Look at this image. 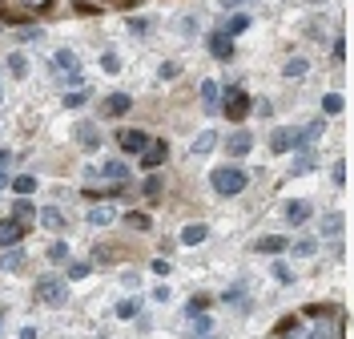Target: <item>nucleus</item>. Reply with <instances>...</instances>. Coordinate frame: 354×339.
<instances>
[{
  "label": "nucleus",
  "mask_w": 354,
  "mask_h": 339,
  "mask_svg": "<svg viewBox=\"0 0 354 339\" xmlns=\"http://www.w3.org/2000/svg\"><path fill=\"white\" fill-rule=\"evenodd\" d=\"M117 141H121V150H125V154H141V150L149 146V137L141 134V130H121Z\"/></svg>",
  "instance_id": "5"
},
{
  "label": "nucleus",
  "mask_w": 354,
  "mask_h": 339,
  "mask_svg": "<svg viewBox=\"0 0 354 339\" xmlns=\"http://www.w3.org/2000/svg\"><path fill=\"white\" fill-rule=\"evenodd\" d=\"M17 37H21V41H41L44 33L41 28H17Z\"/></svg>",
  "instance_id": "44"
},
{
  "label": "nucleus",
  "mask_w": 354,
  "mask_h": 339,
  "mask_svg": "<svg viewBox=\"0 0 354 339\" xmlns=\"http://www.w3.org/2000/svg\"><path fill=\"white\" fill-rule=\"evenodd\" d=\"M88 271H93V263H73V267H68V279L81 283V279H88Z\"/></svg>",
  "instance_id": "36"
},
{
  "label": "nucleus",
  "mask_w": 354,
  "mask_h": 339,
  "mask_svg": "<svg viewBox=\"0 0 354 339\" xmlns=\"http://www.w3.org/2000/svg\"><path fill=\"white\" fill-rule=\"evenodd\" d=\"M242 4H250V0H221V8H242Z\"/></svg>",
  "instance_id": "49"
},
{
  "label": "nucleus",
  "mask_w": 354,
  "mask_h": 339,
  "mask_svg": "<svg viewBox=\"0 0 354 339\" xmlns=\"http://www.w3.org/2000/svg\"><path fill=\"white\" fill-rule=\"evenodd\" d=\"M37 299H41L44 307H65L68 303L65 279H57V275H41V279H37Z\"/></svg>",
  "instance_id": "2"
},
{
  "label": "nucleus",
  "mask_w": 354,
  "mask_h": 339,
  "mask_svg": "<svg viewBox=\"0 0 354 339\" xmlns=\"http://www.w3.org/2000/svg\"><path fill=\"white\" fill-rule=\"evenodd\" d=\"M310 214H314V210H310V202H290V206H286V223H290V226H302Z\"/></svg>",
  "instance_id": "16"
},
{
  "label": "nucleus",
  "mask_w": 354,
  "mask_h": 339,
  "mask_svg": "<svg viewBox=\"0 0 354 339\" xmlns=\"http://www.w3.org/2000/svg\"><path fill=\"white\" fill-rule=\"evenodd\" d=\"M214 146H218V134H214V130H201V134L194 137V146H189V154H198V158H205V154H209Z\"/></svg>",
  "instance_id": "10"
},
{
  "label": "nucleus",
  "mask_w": 354,
  "mask_h": 339,
  "mask_svg": "<svg viewBox=\"0 0 354 339\" xmlns=\"http://www.w3.org/2000/svg\"><path fill=\"white\" fill-rule=\"evenodd\" d=\"M129 105H133L129 93H113L109 101H105V113H109V117H121V113L129 110Z\"/></svg>",
  "instance_id": "17"
},
{
  "label": "nucleus",
  "mask_w": 354,
  "mask_h": 339,
  "mask_svg": "<svg viewBox=\"0 0 354 339\" xmlns=\"http://www.w3.org/2000/svg\"><path fill=\"white\" fill-rule=\"evenodd\" d=\"M245 170H238V166H218L214 174H209V186H214V194H221V198H238L245 190Z\"/></svg>",
  "instance_id": "1"
},
{
  "label": "nucleus",
  "mask_w": 354,
  "mask_h": 339,
  "mask_svg": "<svg viewBox=\"0 0 354 339\" xmlns=\"http://www.w3.org/2000/svg\"><path fill=\"white\" fill-rule=\"evenodd\" d=\"M68 259V243H53L48 247V263H65Z\"/></svg>",
  "instance_id": "35"
},
{
  "label": "nucleus",
  "mask_w": 354,
  "mask_h": 339,
  "mask_svg": "<svg viewBox=\"0 0 354 339\" xmlns=\"http://www.w3.org/2000/svg\"><path fill=\"white\" fill-rule=\"evenodd\" d=\"M294 254H314V243H310V238H306V243H298V247H294Z\"/></svg>",
  "instance_id": "48"
},
{
  "label": "nucleus",
  "mask_w": 354,
  "mask_h": 339,
  "mask_svg": "<svg viewBox=\"0 0 354 339\" xmlns=\"http://www.w3.org/2000/svg\"><path fill=\"white\" fill-rule=\"evenodd\" d=\"M24 8H37V12H41V8H48V4H53V0H21Z\"/></svg>",
  "instance_id": "47"
},
{
  "label": "nucleus",
  "mask_w": 354,
  "mask_h": 339,
  "mask_svg": "<svg viewBox=\"0 0 354 339\" xmlns=\"http://www.w3.org/2000/svg\"><path fill=\"white\" fill-rule=\"evenodd\" d=\"M101 69H105V73H121V61H117V53H101Z\"/></svg>",
  "instance_id": "38"
},
{
  "label": "nucleus",
  "mask_w": 354,
  "mask_h": 339,
  "mask_svg": "<svg viewBox=\"0 0 354 339\" xmlns=\"http://www.w3.org/2000/svg\"><path fill=\"white\" fill-rule=\"evenodd\" d=\"M322 110H326V113H342V110H346L342 93H326V97H322Z\"/></svg>",
  "instance_id": "30"
},
{
  "label": "nucleus",
  "mask_w": 354,
  "mask_h": 339,
  "mask_svg": "<svg viewBox=\"0 0 354 339\" xmlns=\"http://www.w3.org/2000/svg\"><path fill=\"white\" fill-rule=\"evenodd\" d=\"M0 331H4V323H0Z\"/></svg>",
  "instance_id": "51"
},
{
  "label": "nucleus",
  "mask_w": 354,
  "mask_h": 339,
  "mask_svg": "<svg viewBox=\"0 0 354 339\" xmlns=\"http://www.w3.org/2000/svg\"><path fill=\"white\" fill-rule=\"evenodd\" d=\"M169 299H174V295H169V287H157V291H153V303H169Z\"/></svg>",
  "instance_id": "46"
},
{
  "label": "nucleus",
  "mask_w": 354,
  "mask_h": 339,
  "mask_svg": "<svg viewBox=\"0 0 354 339\" xmlns=\"http://www.w3.org/2000/svg\"><path fill=\"white\" fill-rule=\"evenodd\" d=\"M125 226H129V230H149V214L133 210V214H125Z\"/></svg>",
  "instance_id": "31"
},
{
  "label": "nucleus",
  "mask_w": 354,
  "mask_h": 339,
  "mask_svg": "<svg viewBox=\"0 0 354 339\" xmlns=\"http://www.w3.org/2000/svg\"><path fill=\"white\" fill-rule=\"evenodd\" d=\"M209 53H214V57H230V53H234V37H214V41H209Z\"/></svg>",
  "instance_id": "24"
},
{
  "label": "nucleus",
  "mask_w": 354,
  "mask_h": 339,
  "mask_svg": "<svg viewBox=\"0 0 354 339\" xmlns=\"http://www.w3.org/2000/svg\"><path fill=\"white\" fill-rule=\"evenodd\" d=\"M290 146H294V134H286V130H278V134L270 137V150H274V154H286Z\"/></svg>",
  "instance_id": "25"
},
{
  "label": "nucleus",
  "mask_w": 354,
  "mask_h": 339,
  "mask_svg": "<svg viewBox=\"0 0 354 339\" xmlns=\"http://www.w3.org/2000/svg\"><path fill=\"white\" fill-rule=\"evenodd\" d=\"M37 218H41V226H44V230H61V226H65V214H61L57 206H44V210L37 214Z\"/></svg>",
  "instance_id": "15"
},
{
  "label": "nucleus",
  "mask_w": 354,
  "mask_h": 339,
  "mask_svg": "<svg viewBox=\"0 0 354 339\" xmlns=\"http://www.w3.org/2000/svg\"><path fill=\"white\" fill-rule=\"evenodd\" d=\"M177 73H181V65H177V61H165V65L157 69V77H161V81H174Z\"/></svg>",
  "instance_id": "37"
},
{
  "label": "nucleus",
  "mask_w": 354,
  "mask_h": 339,
  "mask_svg": "<svg viewBox=\"0 0 354 339\" xmlns=\"http://www.w3.org/2000/svg\"><path fill=\"white\" fill-rule=\"evenodd\" d=\"M12 190H17L21 198H28V194L37 190V178H32V174H21V178H12Z\"/></svg>",
  "instance_id": "28"
},
{
  "label": "nucleus",
  "mask_w": 354,
  "mask_h": 339,
  "mask_svg": "<svg viewBox=\"0 0 354 339\" xmlns=\"http://www.w3.org/2000/svg\"><path fill=\"white\" fill-rule=\"evenodd\" d=\"M250 146H254V134L250 130H238V134L225 141V154L230 158H242V154H250Z\"/></svg>",
  "instance_id": "7"
},
{
  "label": "nucleus",
  "mask_w": 354,
  "mask_h": 339,
  "mask_svg": "<svg viewBox=\"0 0 354 339\" xmlns=\"http://www.w3.org/2000/svg\"><path fill=\"white\" fill-rule=\"evenodd\" d=\"M53 65L61 69V73H77V53H73V49H57Z\"/></svg>",
  "instance_id": "18"
},
{
  "label": "nucleus",
  "mask_w": 354,
  "mask_h": 339,
  "mask_svg": "<svg viewBox=\"0 0 354 339\" xmlns=\"http://www.w3.org/2000/svg\"><path fill=\"white\" fill-rule=\"evenodd\" d=\"M161 190H165V182H161V174H157V170H153L145 182H141V194H145V198H153V202L161 198Z\"/></svg>",
  "instance_id": "19"
},
{
  "label": "nucleus",
  "mask_w": 354,
  "mask_h": 339,
  "mask_svg": "<svg viewBox=\"0 0 354 339\" xmlns=\"http://www.w3.org/2000/svg\"><path fill=\"white\" fill-rule=\"evenodd\" d=\"M338 230H342V214H330L326 226H322V234H338Z\"/></svg>",
  "instance_id": "41"
},
{
  "label": "nucleus",
  "mask_w": 354,
  "mask_h": 339,
  "mask_svg": "<svg viewBox=\"0 0 354 339\" xmlns=\"http://www.w3.org/2000/svg\"><path fill=\"white\" fill-rule=\"evenodd\" d=\"M218 101H221V85L218 81H201V105H205V113H218Z\"/></svg>",
  "instance_id": "9"
},
{
  "label": "nucleus",
  "mask_w": 354,
  "mask_h": 339,
  "mask_svg": "<svg viewBox=\"0 0 354 339\" xmlns=\"http://www.w3.org/2000/svg\"><path fill=\"white\" fill-rule=\"evenodd\" d=\"M21 267H24V254H21L17 247H12V250H4V254H0V271H21Z\"/></svg>",
  "instance_id": "21"
},
{
  "label": "nucleus",
  "mask_w": 354,
  "mask_h": 339,
  "mask_svg": "<svg viewBox=\"0 0 354 339\" xmlns=\"http://www.w3.org/2000/svg\"><path fill=\"white\" fill-rule=\"evenodd\" d=\"M165 158H169V146H165V141H153V146L141 150V166H145V170H157Z\"/></svg>",
  "instance_id": "6"
},
{
  "label": "nucleus",
  "mask_w": 354,
  "mask_h": 339,
  "mask_svg": "<svg viewBox=\"0 0 354 339\" xmlns=\"http://www.w3.org/2000/svg\"><path fill=\"white\" fill-rule=\"evenodd\" d=\"M149 271H153L157 279H165V275H169V259H153V263H149Z\"/></svg>",
  "instance_id": "39"
},
{
  "label": "nucleus",
  "mask_w": 354,
  "mask_h": 339,
  "mask_svg": "<svg viewBox=\"0 0 354 339\" xmlns=\"http://www.w3.org/2000/svg\"><path fill=\"white\" fill-rule=\"evenodd\" d=\"M306 57H290L286 65H282V77H306Z\"/></svg>",
  "instance_id": "23"
},
{
  "label": "nucleus",
  "mask_w": 354,
  "mask_h": 339,
  "mask_svg": "<svg viewBox=\"0 0 354 339\" xmlns=\"http://www.w3.org/2000/svg\"><path fill=\"white\" fill-rule=\"evenodd\" d=\"M218 110H225V117H230V121H242L245 113H250V97H245V89H238V85H225V101H218Z\"/></svg>",
  "instance_id": "3"
},
{
  "label": "nucleus",
  "mask_w": 354,
  "mask_h": 339,
  "mask_svg": "<svg viewBox=\"0 0 354 339\" xmlns=\"http://www.w3.org/2000/svg\"><path fill=\"white\" fill-rule=\"evenodd\" d=\"M77 141H81L85 150H97V146H101V130L88 125V121H81V125H77Z\"/></svg>",
  "instance_id": "11"
},
{
  "label": "nucleus",
  "mask_w": 354,
  "mask_h": 339,
  "mask_svg": "<svg viewBox=\"0 0 354 339\" xmlns=\"http://www.w3.org/2000/svg\"><path fill=\"white\" fill-rule=\"evenodd\" d=\"M306 339H342V323L338 319H326V323H314L306 331Z\"/></svg>",
  "instance_id": "8"
},
{
  "label": "nucleus",
  "mask_w": 354,
  "mask_h": 339,
  "mask_svg": "<svg viewBox=\"0 0 354 339\" xmlns=\"http://www.w3.org/2000/svg\"><path fill=\"white\" fill-rule=\"evenodd\" d=\"M24 230H28L24 223H17V218H4V223H0V247H17V243L24 238Z\"/></svg>",
  "instance_id": "4"
},
{
  "label": "nucleus",
  "mask_w": 354,
  "mask_h": 339,
  "mask_svg": "<svg viewBox=\"0 0 354 339\" xmlns=\"http://www.w3.org/2000/svg\"><path fill=\"white\" fill-rule=\"evenodd\" d=\"M258 250H262V254H282V250H286V238L266 234V238H258Z\"/></svg>",
  "instance_id": "22"
},
{
  "label": "nucleus",
  "mask_w": 354,
  "mask_h": 339,
  "mask_svg": "<svg viewBox=\"0 0 354 339\" xmlns=\"http://www.w3.org/2000/svg\"><path fill=\"white\" fill-rule=\"evenodd\" d=\"M322 130H326L322 121H310V125H306V130H302V134H294V146H306V141H314V137L322 134Z\"/></svg>",
  "instance_id": "26"
},
{
  "label": "nucleus",
  "mask_w": 354,
  "mask_h": 339,
  "mask_svg": "<svg viewBox=\"0 0 354 339\" xmlns=\"http://www.w3.org/2000/svg\"><path fill=\"white\" fill-rule=\"evenodd\" d=\"M88 174H101V178L125 182V178H129V166H125V162H105V166H101V170H88Z\"/></svg>",
  "instance_id": "12"
},
{
  "label": "nucleus",
  "mask_w": 354,
  "mask_h": 339,
  "mask_svg": "<svg viewBox=\"0 0 354 339\" xmlns=\"http://www.w3.org/2000/svg\"><path fill=\"white\" fill-rule=\"evenodd\" d=\"M189 331H194L198 339H205L209 331H214V319L205 315V311H194V315H189Z\"/></svg>",
  "instance_id": "14"
},
{
  "label": "nucleus",
  "mask_w": 354,
  "mask_h": 339,
  "mask_svg": "<svg viewBox=\"0 0 354 339\" xmlns=\"http://www.w3.org/2000/svg\"><path fill=\"white\" fill-rule=\"evenodd\" d=\"M145 28H149V21H145V17H133V21H129V33H133V37H141Z\"/></svg>",
  "instance_id": "42"
},
{
  "label": "nucleus",
  "mask_w": 354,
  "mask_h": 339,
  "mask_svg": "<svg viewBox=\"0 0 354 339\" xmlns=\"http://www.w3.org/2000/svg\"><path fill=\"white\" fill-rule=\"evenodd\" d=\"M137 311H141V303H137V299H121V303H117V315H121V319H133Z\"/></svg>",
  "instance_id": "32"
},
{
  "label": "nucleus",
  "mask_w": 354,
  "mask_h": 339,
  "mask_svg": "<svg viewBox=\"0 0 354 339\" xmlns=\"http://www.w3.org/2000/svg\"><path fill=\"white\" fill-rule=\"evenodd\" d=\"M117 214H113V206H93L88 210V226H109Z\"/></svg>",
  "instance_id": "20"
},
{
  "label": "nucleus",
  "mask_w": 354,
  "mask_h": 339,
  "mask_svg": "<svg viewBox=\"0 0 354 339\" xmlns=\"http://www.w3.org/2000/svg\"><path fill=\"white\" fill-rule=\"evenodd\" d=\"M93 259L97 263H113V247H93Z\"/></svg>",
  "instance_id": "43"
},
{
  "label": "nucleus",
  "mask_w": 354,
  "mask_h": 339,
  "mask_svg": "<svg viewBox=\"0 0 354 339\" xmlns=\"http://www.w3.org/2000/svg\"><path fill=\"white\" fill-rule=\"evenodd\" d=\"M274 279H278V283H294V275H290L286 263H274Z\"/></svg>",
  "instance_id": "40"
},
{
  "label": "nucleus",
  "mask_w": 354,
  "mask_h": 339,
  "mask_svg": "<svg viewBox=\"0 0 354 339\" xmlns=\"http://www.w3.org/2000/svg\"><path fill=\"white\" fill-rule=\"evenodd\" d=\"M8 73H12V77H24V73H28V61H24L21 53H12V57H8Z\"/></svg>",
  "instance_id": "34"
},
{
  "label": "nucleus",
  "mask_w": 354,
  "mask_h": 339,
  "mask_svg": "<svg viewBox=\"0 0 354 339\" xmlns=\"http://www.w3.org/2000/svg\"><path fill=\"white\" fill-rule=\"evenodd\" d=\"M21 339H37V327H24V331H21Z\"/></svg>",
  "instance_id": "50"
},
{
  "label": "nucleus",
  "mask_w": 354,
  "mask_h": 339,
  "mask_svg": "<svg viewBox=\"0 0 354 339\" xmlns=\"http://www.w3.org/2000/svg\"><path fill=\"white\" fill-rule=\"evenodd\" d=\"M12 218H17V223H28V218H37L32 202H28V198H17V206H12Z\"/></svg>",
  "instance_id": "27"
},
{
  "label": "nucleus",
  "mask_w": 354,
  "mask_h": 339,
  "mask_svg": "<svg viewBox=\"0 0 354 339\" xmlns=\"http://www.w3.org/2000/svg\"><path fill=\"white\" fill-rule=\"evenodd\" d=\"M245 28H250V17L238 12V17H230V24H225V37H238V33H245Z\"/></svg>",
  "instance_id": "29"
},
{
  "label": "nucleus",
  "mask_w": 354,
  "mask_h": 339,
  "mask_svg": "<svg viewBox=\"0 0 354 339\" xmlns=\"http://www.w3.org/2000/svg\"><path fill=\"white\" fill-rule=\"evenodd\" d=\"M88 101V93L85 89H73V93H65V110H81Z\"/></svg>",
  "instance_id": "33"
},
{
  "label": "nucleus",
  "mask_w": 354,
  "mask_h": 339,
  "mask_svg": "<svg viewBox=\"0 0 354 339\" xmlns=\"http://www.w3.org/2000/svg\"><path fill=\"white\" fill-rule=\"evenodd\" d=\"M205 234H209L205 223H189L185 230H181V243H185V247H198V243H205Z\"/></svg>",
  "instance_id": "13"
},
{
  "label": "nucleus",
  "mask_w": 354,
  "mask_h": 339,
  "mask_svg": "<svg viewBox=\"0 0 354 339\" xmlns=\"http://www.w3.org/2000/svg\"><path fill=\"white\" fill-rule=\"evenodd\" d=\"M8 150H0V186H4V182H8Z\"/></svg>",
  "instance_id": "45"
}]
</instances>
